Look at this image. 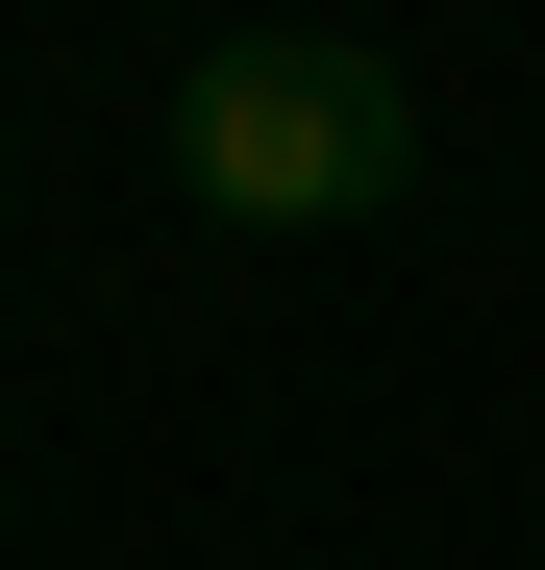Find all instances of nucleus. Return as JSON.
Here are the masks:
<instances>
[{
    "label": "nucleus",
    "mask_w": 545,
    "mask_h": 570,
    "mask_svg": "<svg viewBox=\"0 0 545 570\" xmlns=\"http://www.w3.org/2000/svg\"><path fill=\"white\" fill-rule=\"evenodd\" d=\"M174 174H199L224 224H373V199H422V75L373 26L199 50V75H174Z\"/></svg>",
    "instance_id": "nucleus-1"
}]
</instances>
